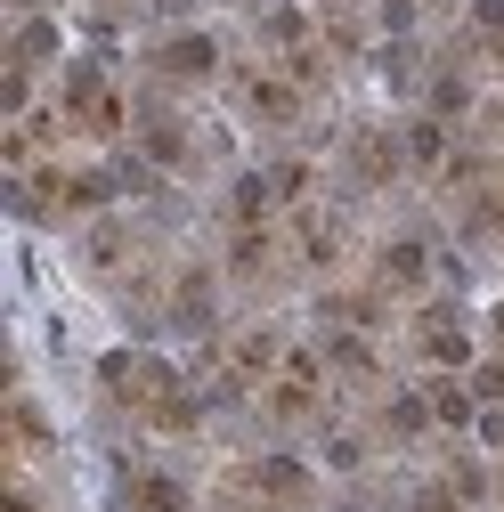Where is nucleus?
<instances>
[{
  "label": "nucleus",
  "mask_w": 504,
  "mask_h": 512,
  "mask_svg": "<svg viewBox=\"0 0 504 512\" xmlns=\"http://www.w3.org/2000/svg\"><path fill=\"white\" fill-rule=\"evenodd\" d=\"M98 391L131 415V423L163 431V439H187V431L204 423L196 391H187V374H179L171 358H155V350H106V358H98Z\"/></svg>",
  "instance_id": "f257e3e1"
},
{
  "label": "nucleus",
  "mask_w": 504,
  "mask_h": 512,
  "mask_svg": "<svg viewBox=\"0 0 504 512\" xmlns=\"http://www.w3.org/2000/svg\"><path fill=\"white\" fill-rule=\"evenodd\" d=\"M220 512H309L318 504V472L293 464V456H244L212 480Z\"/></svg>",
  "instance_id": "f03ea898"
},
{
  "label": "nucleus",
  "mask_w": 504,
  "mask_h": 512,
  "mask_svg": "<svg viewBox=\"0 0 504 512\" xmlns=\"http://www.w3.org/2000/svg\"><path fill=\"white\" fill-rule=\"evenodd\" d=\"M106 196H114V179L82 171V163H33V171H17V204L33 220H98Z\"/></svg>",
  "instance_id": "7ed1b4c3"
},
{
  "label": "nucleus",
  "mask_w": 504,
  "mask_h": 512,
  "mask_svg": "<svg viewBox=\"0 0 504 512\" xmlns=\"http://www.w3.org/2000/svg\"><path fill=\"white\" fill-rule=\"evenodd\" d=\"M57 114H66L74 139H98V147H114L122 131H131V98H122L98 66H74L66 82H57Z\"/></svg>",
  "instance_id": "20e7f679"
},
{
  "label": "nucleus",
  "mask_w": 504,
  "mask_h": 512,
  "mask_svg": "<svg viewBox=\"0 0 504 512\" xmlns=\"http://www.w3.org/2000/svg\"><path fill=\"white\" fill-rule=\"evenodd\" d=\"M407 350H415L431 374H464V366H472V317H464L456 301H415Z\"/></svg>",
  "instance_id": "39448f33"
},
{
  "label": "nucleus",
  "mask_w": 504,
  "mask_h": 512,
  "mask_svg": "<svg viewBox=\"0 0 504 512\" xmlns=\"http://www.w3.org/2000/svg\"><path fill=\"white\" fill-rule=\"evenodd\" d=\"M326 350H285V366L261 382V415L269 423H309V415H318L326 407Z\"/></svg>",
  "instance_id": "423d86ee"
},
{
  "label": "nucleus",
  "mask_w": 504,
  "mask_h": 512,
  "mask_svg": "<svg viewBox=\"0 0 504 512\" xmlns=\"http://www.w3.org/2000/svg\"><path fill=\"white\" fill-rule=\"evenodd\" d=\"M212 366H220V391H261V382L285 366V334L277 326H236V334H220Z\"/></svg>",
  "instance_id": "0eeeda50"
},
{
  "label": "nucleus",
  "mask_w": 504,
  "mask_h": 512,
  "mask_svg": "<svg viewBox=\"0 0 504 512\" xmlns=\"http://www.w3.org/2000/svg\"><path fill=\"white\" fill-rule=\"evenodd\" d=\"M139 261H147V236H139L131 220L98 212V220L82 228V269H90V277H106V285H131V277H139Z\"/></svg>",
  "instance_id": "6e6552de"
},
{
  "label": "nucleus",
  "mask_w": 504,
  "mask_h": 512,
  "mask_svg": "<svg viewBox=\"0 0 504 512\" xmlns=\"http://www.w3.org/2000/svg\"><path fill=\"white\" fill-rule=\"evenodd\" d=\"M285 244H293V269H334L342 252H350V228L326 204H293L285 212Z\"/></svg>",
  "instance_id": "1a4fd4ad"
},
{
  "label": "nucleus",
  "mask_w": 504,
  "mask_h": 512,
  "mask_svg": "<svg viewBox=\"0 0 504 512\" xmlns=\"http://www.w3.org/2000/svg\"><path fill=\"white\" fill-rule=\"evenodd\" d=\"M301 82L293 74H269V66H252V74H236V106H244V122H261V131H293L301 122Z\"/></svg>",
  "instance_id": "9d476101"
},
{
  "label": "nucleus",
  "mask_w": 504,
  "mask_h": 512,
  "mask_svg": "<svg viewBox=\"0 0 504 512\" xmlns=\"http://www.w3.org/2000/svg\"><path fill=\"white\" fill-rule=\"evenodd\" d=\"M326 374L342 382V391H374L383 382V358H374V334L366 326H326Z\"/></svg>",
  "instance_id": "9b49d317"
},
{
  "label": "nucleus",
  "mask_w": 504,
  "mask_h": 512,
  "mask_svg": "<svg viewBox=\"0 0 504 512\" xmlns=\"http://www.w3.org/2000/svg\"><path fill=\"white\" fill-rule=\"evenodd\" d=\"M155 74L163 82H212L220 74V41L212 33H163L155 41Z\"/></svg>",
  "instance_id": "f8f14e48"
},
{
  "label": "nucleus",
  "mask_w": 504,
  "mask_h": 512,
  "mask_svg": "<svg viewBox=\"0 0 504 512\" xmlns=\"http://www.w3.org/2000/svg\"><path fill=\"white\" fill-rule=\"evenodd\" d=\"M399 171H407L399 131H350V179H358V187H391Z\"/></svg>",
  "instance_id": "ddd939ff"
},
{
  "label": "nucleus",
  "mask_w": 504,
  "mask_h": 512,
  "mask_svg": "<svg viewBox=\"0 0 504 512\" xmlns=\"http://www.w3.org/2000/svg\"><path fill=\"white\" fill-rule=\"evenodd\" d=\"M374 285H383V293H423V285H431V252H423V236H391L383 252H374Z\"/></svg>",
  "instance_id": "4468645a"
},
{
  "label": "nucleus",
  "mask_w": 504,
  "mask_h": 512,
  "mask_svg": "<svg viewBox=\"0 0 504 512\" xmlns=\"http://www.w3.org/2000/svg\"><path fill=\"white\" fill-rule=\"evenodd\" d=\"M399 147H407V171H431V179H448V163H456L448 114H415L407 131H399Z\"/></svg>",
  "instance_id": "2eb2a0df"
},
{
  "label": "nucleus",
  "mask_w": 504,
  "mask_h": 512,
  "mask_svg": "<svg viewBox=\"0 0 504 512\" xmlns=\"http://www.w3.org/2000/svg\"><path fill=\"white\" fill-rule=\"evenodd\" d=\"M122 512H187V480H171V472H131V480H122Z\"/></svg>",
  "instance_id": "dca6fc26"
},
{
  "label": "nucleus",
  "mask_w": 504,
  "mask_h": 512,
  "mask_svg": "<svg viewBox=\"0 0 504 512\" xmlns=\"http://www.w3.org/2000/svg\"><path fill=\"white\" fill-rule=\"evenodd\" d=\"M431 423H439V415H431V399H423V391H391V399H383V415H374V431L399 439V447H407V439H423Z\"/></svg>",
  "instance_id": "f3484780"
},
{
  "label": "nucleus",
  "mask_w": 504,
  "mask_h": 512,
  "mask_svg": "<svg viewBox=\"0 0 504 512\" xmlns=\"http://www.w3.org/2000/svg\"><path fill=\"white\" fill-rule=\"evenodd\" d=\"M139 139H147V155H155L163 171H187V163H196V139H187V122H171V114H139Z\"/></svg>",
  "instance_id": "a211bd4d"
},
{
  "label": "nucleus",
  "mask_w": 504,
  "mask_h": 512,
  "mask_svg": "<svg viewBox=\"0 0 504 512\" xmlns=\"http://www.w3.org/2000/svg\"><path fill=\"white\" fill-rule=\"evenodd\" d=\"M423 399H431V415L448 423V431H472V423H480V399H472V382H456V374H439Z\"/></svg>",
  "instance_id": "6ab92c4d"
},
{
  "label": "nucleus",
  "mask_w": 504,
  "mask_h": 512,
  "mask_svg": "<svg viewBox=\"0 0 504 512\" xmlns=\"http://www.w3.org/2000/svg\"><path fill=\"white\" fill-rule=\"evenodd\" d=\"M9 447H17V464H33V456H49V415L17 391V407H9Z\"/></svg>",
  "instance_id": "aec40b11"
},
{
  "label": "nucleus",
  "mask_w": 504,
  "mask_h": 512,
  "mask_svg": "<svg viewBox=\"0 0 504 512\" xmlns=\"http://www.w3.org/2000/svg\"><path fill=\"white\" fill-rule=\"evenodd\" d=\"M171 317H179V326H212V277H204V269H187V277H179Z\"/></svg>",
  "instance_id": "412c9836"
},
{
  "label": "nucleus",
  "mask_w": 504,
  "mask_h": 512,
  "mask_svg": "<svg viewBox=\"0 0 504 512\" xmlns=\"http://www.w3.org/2000/svg\"><path fill=\"white\" fill-rule=\"evenodd\" d=\"M9 57H17V66H49V57H57V25H49V17H25Z\"/></svg>",
  "instance_id": "4be33fe9"
},
{
  "label": "nucleus",
  "mask_w": 504,
  "mask_h": 512,
  "mask_svg": "<svg viewBox=\"0 0 504 512\" xmlns=\"http://www.w3.org/2000/svg\"><path fill=\"white\" fill-rule=\"evenodd\" d=\"M472 220H480V228H496V236H504V163H488V179H480V187H472Z\"/></svg>",
  "instance_id": "5701e85b"
},
{
  "label": "nucleus",
  "mask_w": 504,
  "mask_h": 512,
  "mask_svg": "<svg viewBox=\"0 0 504 512\" xmlns=\"http://www.w3.org/2000/svg\"><path fill=\"white\" fill-rule=\"evenodd\" d=\"M480 439H488V447H504V407H488V415H480Z\"/></svg>",
  "instance_id": "b1692460"
},
{
  "label": "nucleus",
  "mask_w": 504,
  "mask_h": 512,
  "mask_svg": "<svg viewBox=\"0 0 504 512\" xmlns=\"http://www.w3.org/2000/svg\"><path fill=\"white\" fill-rule=\"evenodd\" d=\"M488 334H496V350H504V301H496V309H488Z\"/></svg>",
  "instance_id": "393cba45"
},
{
  "label": "nucleus",
  "mask_w": 504,
  "mask_h": 512,
  "mask_svg": "<svg viewBox=\"0 0 504 512\" xmlns=\"http://www.w3.org/2000/svg\"><path fill=\"white\" fill-rule=\"evenodd\" d=\"M488 496H496V504H504V472H488Z\"/></svg>",
  "instance_id": "a878e982"
},
{
  "label": "nucleus",
  "mask_w": 504,
  "mask_h": 512,
  "mask_svg": "<svg viewBox=\"0 0 504 512\" xmlns=\"http://www.w3.org/2000/svg\"><path fill=\"white\" fill-rule=\"evenodd\" d=\"M496 122H504V98H496Z\"/></svg>",
  "instance_id": "bb28decb"
}]
</instances>
